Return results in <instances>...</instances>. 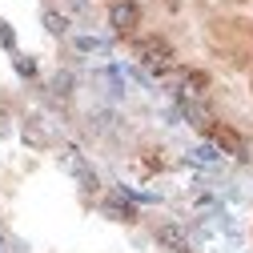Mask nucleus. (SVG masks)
Masks as SVG:
<instances>
[{
	"mask_svg": "<svg viewBox=\"0 0 253 253\" xmlns=\"http://www.w3.org/2000/svg\"><path fill=\"white\" fill-rule=\"evenodd\" d=\"M52 92H56V97H69V92H73V77L69 73H56L52 77Z\"/></svg>",
	"mask_w": 253,
	"mask_h": 253,
	"instance_id": "nucleus-10",
	"label": "nucleus"
},
{
	"mask_svg": "<svg viewBox=\"0 0 253 253\" xmlns=\"http://www.w3.org/2000/svg\"><path fill=\"white\" fill-rule=\"evenodd\" d=\"M73 44H77V52H101L105 48V41H97V37H77Z\"/></svg>",
	"mask_w": 253,
	"mask_h": 253,
	"instance_id": "nucleus-12",
	"label": "nucleus"
},
{
	"mask_svg": "<svg viewBox=\"0 0 253 253\" xmlns=\"http://www.w3.org/2000/svg\"><path fill=\"white\" fill-rule=\"evenodd\" d=\"M101 77H105V84H109V92H113V97H121V69L117 65H109V69H101Z\"/></svg>",
	"mask_w": 253,
	"mask_h": 253,
	"instance_id": "nucleus-9",
	"label": "nucleus"
},
{
	"mask_svg": "<svg viewBox=\"0 0 253 253\" xmlns=\"http://www.w3.org/2000/svg\"><path fill=\"white\" fill-rule=\"evenodd\" d=\"M77 181H81V185L88 189V193H92V189H97V173H92L88 165H81V161H77Z\"/></svg>",
	"mask_w": 253,
	"mask_h": 253,
	"instance_id": "nucleus-11",
	"label": "nucleus"
},
{
	"mask_svg": "<svg viewBox=\"0 0 253 253\" xmlns=\"http://www.w3.org/2000/svg\"><path fill=\"white\" fill-rule=\"evenodd\" d=\"M105 213L117 217V221H133L137 209H133V197H129V189H113V193L105 197Z\"/></svg>",
	"mask_w": 253,
	"mask_h": 253,
	"instance_id": "nucleus-4",
	"label": "nucleus"
},
{
	"mask_svg": "<svg viewBox=\"0 0 253 253\" xmlns=\"http://www.w3.org/2000/svg\"><path fill=\"white\" fill-rule=\"evenodd\" d=\"M0 245H4V237H0Z\"/></svg>",
	"mask_w": 253,
	"mask_h": 253,
	"instance_id": "nucleus-14",
	"label": "nucleus"
},
{
	"mask_svg": "<svg viewBox=\"0 0 253 253\" xmlns=\"http://www.w3.org/2000/svg\"><path fill=\"white\" fill-rule=\"evenodd\" d=\"M44 28H48L52 37H65V33H69V20H65V12H52V8H48V12H44Z\"/></svg>",
	"mask_w": 253,
	"mask_h": 253,
	"instance_id": "nucleus-7",
	"label": "nucleus"
},
{
	"mask_svg": "<svg viewBox=\"0 0 253 253\" xmlns=\"http://www.w3.org/2000/svg\"><path fill=\"white\" fill-rule=\"evenodd\" d=\"M137 60H141V69L153 73V77H165L173 69V48L165 37H145L137 41Z\"/></svg>",
	"mask_w": 253,
	"mask_h": 253,
	"instance_id": "nucleus-1",
	"label": "nucleus"
},
{
	"mask_svg": "<svg viewBox=\"0 0 253 253\" xmlns=\"http://www.w3.org/2000/svg\"><path fill=\"white\" fill-rule=\"evenodd\" d=\"M193 161H197V165H217V161H221V149H217V145H197V149H193Z\"/></svg>",
	"mask_w": 253,
	"mask_h": 253,
	"instance_id": "nucleus-8",
	"label": "nucleus"
},
{
	"mask_svg": "<svg viewBox=\"0 0 253 253\" xmlns=\"http://www.w3.org/2000/svg\"><path fill=\"white\" fill-rule=\"evenodd\" d=\"M109 24H113V33H133L141 24V4L137 0H113L109 4Z\"/></svg>",
	"mask_w": 253,
	"mask_h": 253,
	"instance_id": "nucleus-2",
	"label": "nucleus"
},
{
	"mask_svg": "<svg viewBox=\"0 0 253 253\" xmlns=\"http://www.w3.org/2000/svg\"><path fill=\"white\" fill-rule=\"evenodd\" d=\"M209 137H213V145H217L221 153H237V157H245V141H241L237 129H229V125H209Z\"/></svg>",
	"mask_w": 253,
	"mask_h": 253,
	"instance_id": "nucleus-3",
	"label": "nucleus"
},
{
	"mask_svg": "<svg viewBox=\"0 0 253 253\" xmlns=\"http://www.w3.org/2000/svg\"><path fill=\"white\" fill-rule=\"evenodd\" d=\"M181 117H185L189 125H197L201 133H209V125H213V121H209V109H205L201 101H181Z\"/></svg>",
	"mask_w": 253,
	"mask_h": 253,
	"instance_id": "nucleus-5",
	"label": "nucleus"
},
{
	"mask_svg": "<svg viewBox=\"0 0 253 253\" xmlns=\"http://www.w3.org/2000/svg\"><path fill=\"white\" fill-rule=\"evenodd\" d=\"M157 241H161L165 249H185V229L181 225H161V229H157Z\"/></svg>",
	"mask_w": 253,
	"mask_h": 253,
	"instance_id": "nucleus-6",
	"label": "nucleus"
},
{
	"mask_svg": "<svg viewBox=\"0 0 253 253\" xmlns=\"http://www.w3.org/2000/svg\"><path fill=\"white\" fill-rule=\"evenodd\" d=\"M16 73H20V77H37V65L24 56V60H16Z\"/></svg>",
	"mask_w": 253,
	"mask_h": 253,
	"instance_id": "nucleus-13",
	"label": "nucleus"
}]
</instances>
